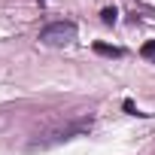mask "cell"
Here are the masks:
<instances>
[{
	"label": "cell",
	"mask_w": 155,
	"mask_h": 155,
	"mask_svg": "<svg viewBox=\"0 0 155 155\" xmlns=\"http://www.w3.org/2000/svg\"><path fill=\"white\" fill-rule=\"evenodd\" d=\"M40 40L46 46H67V43L76 40V25L73 21H49L40 31Z\"/></svg>",
	"instance_id": "cell-1"
},
{
	"label": "cell",
	"mask_w": 155,
	"mask_h": 155,
	"mask_svg": "<svg viewBox=\"0 0 155 155\" xmlns=\"http://www.w3.org/2000/svg\"><path fill=\"white\" fill-rule=\"evenodd\" d=\"M94 52H97V55H104V58H122V49L107 46V43H94Z\"/></svg>",
	"instance_id": "cell-2"
},
{
	"label": "cell",
	"mask_w": 155,
	"mask_h": 155,
	"mask_svg": "<svg viewBox=\"0 0 155 155\" xmlns=\"http://www.w3.org/2000/svg\"><path fill=\"white\" fill-rule=\"evenodd\" d=\"M140 55H143V61H149V64H155V40H149V43H143V49H140Z\"/></svg>",
	"instance_id": "cell-3"
},
{
	"label": "cell",
	"mask_w": 155,
	"mask_h": 155,
	"mask_svg": "<svg viewBox=\"0 0 155 155\" xmlns=\"http://www.w3.org/2000/svg\"><path fill=\"white\" fill-rule=\"evenodd\" d=\"M101 18H104V25H116V18H119V12H116V6H107V9L101 12Z\"/></svg>",
	"instance_id": "cell-4"
},
{
	"label": "cell",
	"mask_w": 155,
	"mask_h": 155,
	"mask_svg": "<svg viewBox=\"0 0 155 155\" xmlns=\"http://www.w3.org/2000/svg\"><path fill=\"white\" fill-rule=\"evenodd\" d=\"M125 110H128V113H131V116H146V113H140V110H137V107H134V101H125Z\"/></svg>",
	"instance_id": "cell-5"
}]
</instances>
